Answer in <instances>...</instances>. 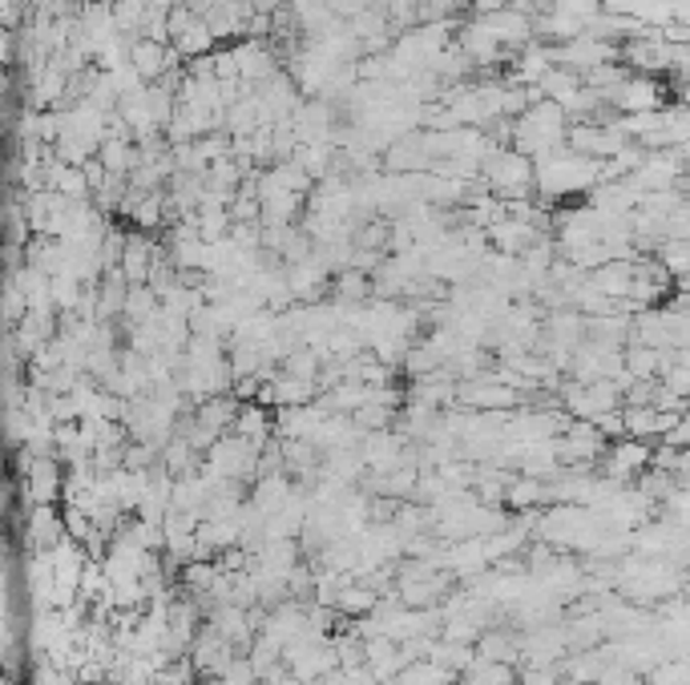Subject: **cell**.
Segmentation results:
<instances>
[{
	"label": "cell",
	"mask_w": 690,
	"mask_h": 685,
	"mask_svg": "<svg viewBox=\"0 0 690 685\" xmlns=\"http://www.w3.org/2000/svg\"><path fill=\"white\" fill-rule=\"evenodd\" d=\"M646 460H651V448H646V444H638V439H618L614 452H610V472L630 476V472H638V468H646Z\"/></svg>",
	"instance_id": "1"
}]
</instances>
